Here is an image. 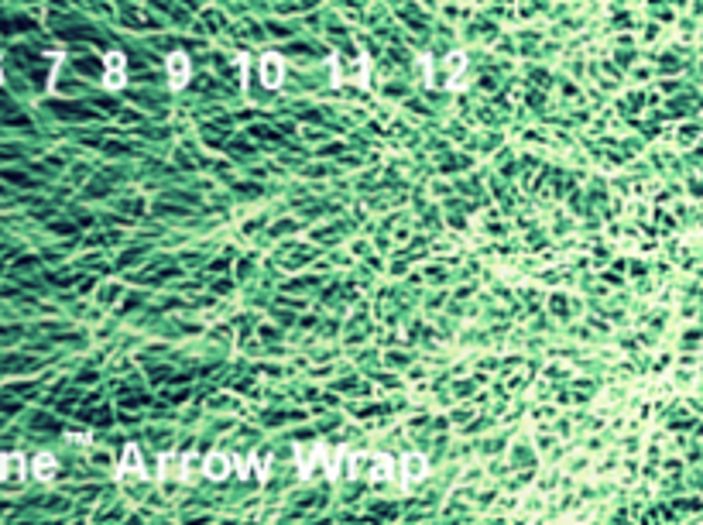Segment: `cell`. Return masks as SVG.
<instances>
[{
  "label": "cell",
  "mask_w": 703,
  "mask_h": 525,
  "mask_svg": "<svg viewBox=\"0 0 703 525\" xmlns=\"http://www.w3.org/2000/svg\"><path fill=\"white\" fill-rule=\"evenodd\" d=\"M0 83H4V73H0Z\"/></svg>",
  "instance_id": "9c48e42d"
},
{
  "label": "cell",
  "mask_w": 703,
  "mask_h": 525,
  "mask_svg": "<svg viewBox=\"0 0 703 525\" xmlns=\"http://www.w3.org/2000/svg\"><path fill=\"white\" fill-rule=\"evenodd\" d=\"M206 474L210 477H227V460L223 457H210L206 460Z\"/></svg>",
  "instance_id": "52a82bcc"
},
{
  "label": "cell",
  "mask_w": 703,
  "mask_h": 525,
  "mask_svg": "<svg viewBox=\"0 0 703 525\" xmlns=\"http://www.w3.org/2000/svg\"><path fill=\"white\" fill-rule=\"evenodd\" d=\"M168 69H172V86H182V83H186V76H189V62H186V55H182V52L168 55Z\"/></svg>",
  "instance_id": "277c9868"
},
{
  "label": "cell",
  "mask_w": 703,
  "mask_h": 525,
  "mask_svg": "<svg viewBox=\"0 0 703 525\" xmlns=\"http://www.w3.org/2000/svg\"><path fill=\"white\" fill-rule=\"evenodd\" d=\"M35 477H38V481H52V477H55V460H52L48 453H41L38 460H35Z\"/></svg>",
  "instance_id": "5b68a950"
},
{
  "label": "cell",
  "mask_w": 703,
  "mask_h": 525,
  "mask_svg": "<svg viewBox=\"0 0 703 525\" xmlns=\"http://www.w3.org/2000/svg\"><path fill=\"white\" fill-rule=\"evenodd\" d=\"M107 86H110V90L124 86V55H120V52H110V55H107Z\"/></svg>",
  "instance_id": "7a4b0ae2"
},
{
  "label": "cell",
  "mask_w": 703,
  "mask_h": 525,
  "mask_svg": "<svg viewBox=\"0 0 703 525\" xmlns=\"http://www.w3.org/2000/svg\"><path fill=\"white\" fill-rule=\"evenodd\" d=\"M0 481H7L11 487L24 484V460H21L18 453H7V457L0 460Z\"/></svg>",
  "instance_id": "6da1fadb"
},
{
  "label": "cell",
  "mask_w": 703,
  "mask_h": 525,
  "mask_svg": "<svg viewBox=\"0 0 703 525\" xmlns=\"http://www.w3.org/2000/svg\"><path fill=\"white\" fill-rule=\"evenodd\" d=\"M124 470H127V474H141V457H137L134 447L124 453Z\"/></svg>",
  "instance_id": "ba28073f"
},
{
  "label": "cell",
  "mask_w": 703,
  "mask_h": 525,
  "mask_svg": "<svg viewBox=\"0 0 703 525\" xmlns=\"http://www.w3.org/2000/svg\"><path fill=\"white\" fill-rule=\"evenodd\" d=\"M422 474H426V464H422V457H409V460H405V477H409V481H419Z\"/></svg>",
  "instance_id": "8992f818"
},
{
  "label": "cell",
  "mask_w": 703,
  "mask_h": 525,
  "mask_svg": "<svg viewBox=\"0 0 703 525\" xmlns=\"http://www.w3.org/2000/svg\"><path fill=\"white\" fill-rule=\"evenodd\" d=\"M261 79L268 83V86H278L281 83V58L278 55H268L261 62Z\"/></svg>",
  "instance_id": "3957f363"
}]
</instances>
